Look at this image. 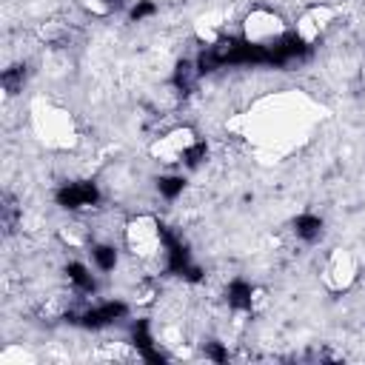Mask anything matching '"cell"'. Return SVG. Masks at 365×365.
I'll return each instance as SVG.
<instances>
[{
    "label": "cell",
    "mask_w": 365,
    "mask_h": 365,
    "mask_svg": "<svg viewBox=\"0 0 365 365\" xmlns=\"http://www.w3.org/2000/svg\"><path fill=\"white\" fill-rule=\"evenodd\" d=\"M125 245L140 259L163 257V251H165V225L151 214H140V217L128 220V225H125Z\"/></svg>",
    "instance_id": "obj_1"
},
{
    "label": "cell",
    "mask_w": 365,
    "mask_h": 365,
    "mask_svg": "<svg viewBox=\"0 0 365 365\" xmlns=\"http://www.w3.org/2000/svg\"><path fill=\"white\" fill-rule=\"evenodd\" d=\"M285 34V23L282 17L274 11V9H265V6H257L245 14L242 20V37L254 46H262V48H271L279 37Z\"/></svg>",
    "instance_id": "obj_2"
},
{
    "label": "cell",
    "mask_w": 365,
    "mask_h": 365,
    "mask_svg": "<svg viewBox=\"0 0 365 365\" xmlns=\"http://www.w3.org/2000/svg\"><path fill=\"white\" fill-rule=\"evenodd\" d=\"M356 279V257L345 248H334L322 265V282L328 291L339 294V291H348Z\"/></svg>",
    "instance_id": "obj_3"
},
{
    "label": "cell",
    "mask_w": 365,
    "mask_h": 365,
    "mask_svg": "<svg viewBox=\"0 0 365 365\" xmlns=\"http://www.w3.org/2000/svg\"><path fill=\"white\" fill-rule=\"evenodd\" d=\"M200 137L194 134V128H188V125H180V128H174V131H168V134H163L154 145H151V154L160 160V163H168V165H174V163H182V157H185V151L197 143Z\"/></svg>",
    "instance_id": "obj_4"
},
{
    "label": "cell",
    "mask_w": 365,
    "mask_h": 365,
    "mask_svg": "<svg viewBox=\"0 0 365 365\" xmlns=\"http://www.w3.org/2000/svg\"><path fill=\"white\" fill-rule=\"evenodd\" d=\"M100 202V191L94 182L88 180H80V182H66L60 191H57V205L60 208H68V211H77V208H91Z\"/></svg>",
    "instance_id": "obj_5"
},
{
    "label": "cell",
    "mask_w": 365,
    "mask_h": 365,
    "mask_svg": "<svg viewBox=\"0 0 365 365\" xmlns=\"http://www.w3.org/2000/svg\"><path fill=\"white\" fill-rule=\"evenodd\" d=\"M128 314V305L120 302V299H108V302H100L94 308H83L77 322L86 325V328H103V325H111L117 319H123Z\"/></svg>",
    "instance_id": "obj_6"
},
{
    "label": "cell",
    "mask_w": 365,
    "mask_h": 365,
    "mask_svg": "<svg viewBox=\"0 0 365 365\" xmlns=\"http://www.w3.org/2000/svg\"><path fill=\"white\" fill-rule=\"evenodd\" d=\"M331 9L328 6H314V9H308V11H302L299 14V20H297V34L305 40V43H317L319 37H322V31H325V26H328V20H331Z\"/></svg>",
    "instance_id": "obj_7"
},
{
    "label": "cell",
    "mask_w": 365,
    "mask_h": 365,
    "mask_svg": "<svg viewBox=\"0 0 365 365\" xmlns=\"http://www.w3.org/2000/svg\"><path fill=\"white\" fill-rule=\"evenodd\" d=\"M197 80H200V66H197V60H188V57L177 60L174 77H171L174 88H177L180 94H191V91L197 88Z\"/></svg>",
    "instance_id": "obj_8"
},
{
    "label": "cell",
    "mask_w": 365,
    "mask_h": 365,
    "mask_svg": "<svg viewBox=\"0 0 365 365\" xmlns=\"http://www.w3.org/2000/svg\"><path fill=\"white\" fill-rule=\"evenodd\" d=\"M254 285L245 282V279H231L228 288H225V297H228V305L234 311H251L254 308Z\"/></svg>",
    "instance_id": "obj_9"
},
{
    "label": "cell",
    "mask_w": 365,
    "mask_h": 365,
    "mask_svg": "<svg viewBox=\"0 0 365 365\" xmlns=\"http://www.w3.org/2000/svg\"><path fill=\"white\" fill-rule=\"evenodd\" d=\"M322 231H325L322 217H317V214H299V217H294V234L302 242H317L322 237Z\"/></svg>",
    "instance_id": "obj_10"
},
{
    "label": "cell",
    "mask_w": 365,
    "mask_h": 365,
    "mask_svg": "<svg viewBox=\"0 0 365 365\" xmlns=\"http://www.w3.org/2000/svg\"><path fill=\"white\" fill-rule=\"evenodd\" d=\"M66 277H68V282H71L80 294H91V291L97 288L91 271H88L83 262H68V265H66Z\"/></svg>",
    "instance_id": "obj_11"
},
{
    "label": "cell",
    "mask_w": 365,
    "mask_h": 365,
    "mask_svg": "<svg viewBox=\"0 0 365 365\" xmlns=\"http://www.w3.org/2000/svg\"><path fill=\"white\" fill-rule=\"evenodd\" d=\"M91 259H94V265H97L100 271H114L120 257H117V248H114V245L97 242V245H91Z\"/></svg>",
    "instance_id": "obj_12"
},
{
    "label": "cell",
    "mask_w": 365,
    "mask_h": 365,
    "mask_svg": "<svg viewBox=\"0 0 365 365\" xmlns=\"http://www.w3.org/2000/svg\"><path fill=\"white\" fill-rule=\"evenodd\" d=\"M0 83H3L6 94H17V91H23V83H26V66H23V63L9 66V68L0 74Z\"/></svg>",
    "instance_id": "obj_13"
},
{
    "label": "cell",
    "mask_w": 365,
    "mask_h": 365,
    "mask_svg": "<svg viewBox=\"0 0 365 365\" xmlns=\"http://www.w3.org/2000/svg\"><path fill=\"white\" fill-rule=\"evenodd\" d=\"M80 6H83L86 11H91L94 17H108V14L123 11L125 0H80Z\"/></svg>",
    "instance_id": "obj_14"
},
{
    "label": "cell",
    "mask_w": 365,
    "mask_h": 365,
    "mask_svg": "<svg viewBox=\"0 0 365 365\" xmlns=\"http://www.w3.org/2000/svg\"><path fill=\"white\" fill-rule=\"evenodd\" d=\"M182 188H185V180L180 174H163V177H157V191L165 200H177L182 194Z\"/></svg>",
    "instance_id": "obj_15"
},
{
    "label": "cell",
    "mask_w": 365,
    "mask_h": 365,
    "mask_svg": "<svg viewBox=\"0 0 365 365\" xmlns=\"http://www.w3.org/2000/svg\"><path fill=\"white\" fill-rule=\"evenodd\" d=\"M131 345L137 348V354H140L143 348H151V345H154V336H151V328H148L145 319H137V322L131 325Z\"/></svg>",
    "instance_id": "obj_16"
},
{
    "label": "cell",
    "mask_w": 365,
    "mask_h": 365,
    "mask_svg": "<svg viewBox=\"0 0 365 365\" xmlns=\"http://www.w3.org/2000/svg\"><path fill=\"white\" fill-rule=\"evenodd\" d=\"M208 160V143L200 137L188 151H185V157H182V163H185V168H200L202 163Z\"/></svg>",
    "instance_id": "obj_17"
},
{
    "label": "cell",
    "mask_w": 365,
    "mask_h": 365,
    "mask_svg": "<svg viewBox=\"0 0 365 365\" xmlns=\"http://www.w3.org/2000/svg\"><path fill=\"white\" fill-rule=\"evenodd\" d=\"M151 14H157V6H154L151 0H137V3H134V9L128 11V17H131L134 23H140V20L151 17Z\"/></svg>",
    "instance_id": "obj_18"
},
{
    "label": "cell",
    "mask_w": 365,
    "mask_h": 365,
    "mask_svg": "<svg viewBox=\"0 0 365 365\" xmlns=\"http://www.w3.org/2000/svg\"><path fill=\"white\" fill-rule=\"evenodd\" d=\"M14 222H17V205H14V200L6 194V200H3V225H6V231H11Z\"/></svg>",
    "instance_id": "obj_19"
},
{
    "label": "cell",
    "mask_w": 365,
    "mask_h": 365,
    "mask_svg": "<svg viewBox=\"0 0 365 365\" xmlns=\"http://www.w3.org/2000/svg\"><path fill=\"white\" fill-rule=\"evenodd\" d=\"M202 351H205V356H208V359H214V362H225V359H228V351H225L217 339L205 342V348H202Z\"/></svg>",
    "instance_id": "obj_20"
}]
</instances>
